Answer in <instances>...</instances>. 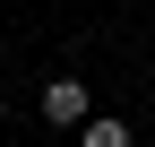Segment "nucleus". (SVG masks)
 I'll return each instance as SVG.
<instances>
[{
  "mask_svg": "<svg viewBox=\"0 0 155 147\" xmlns=\"http://www.w3.org/2000/svg\"><path fill=\"white\" fill-rule=\"evenodd\" d=\"M78 147H129V121H86Z\"/></svg>",
  "mask_w": 155,
  "mask_h": 147,
  "instance_id": "2",
  "label": "nucleus"
},
{
  "mask_svg": "<svg viewBox=\"0 0 155 147\" xmlns=\"http://www.w3.org/2000/svg\"><path fill=\"white\" fill-rule=\"evenodd\" d=\"M43 121H61V130H86V87H78V78H52V87H43Z\"/></svg>",
  "mask_w": 155,
  "mask_h": 147,
  "instance_id": "1",
  "label": "nucleus"
}]
</instances>
